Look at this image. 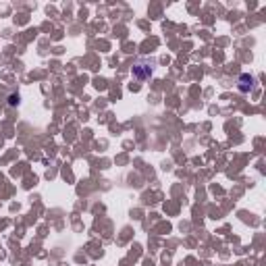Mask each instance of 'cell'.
I'll use <instances>...</instances> for the list:
<instances>
[{
    "label": "cell",
    "mask_w": 266,
    "mask_h": 266,
    "mask_svg": "<svg viewBox=\"0 0 266 266\" xmlns=\"http://www.w3.org/2000/svg\"><path fill=\"white\" fill-rule=\"evenodd\" d=\"M8 102H10V104H17V102H19V96H10Z\"/></svg>",
    "instance_id": "obj_3"
},
{
    "label": "cell",
    "mask_w": 266,
    "mask_h": 266,
    "mask_svg": "<svg viewBox=\"0 0 266 266\" xmlns=\"http://www.w3.org/2000/svg\"><path fill=\"white\" fill-rule=\"evenodd\" d=\"M154 73V63L150 61V63H137L133 65V77L135 79H140V82H146V79H150Z\"/></svg>",
    "instance_id": "obj_1"
},
{
    "label": "cell",
    "mask_w": 266,
    "mask_h": 266,
    "mask_svg": "<svg viewBox=\"0 0 266 266\" xmlns=\"http://www.w3.org/2000/svg\"><path fill=\"white\" fill-rule=\"evenodd\" d=\"M254 84H256V79H254L252 75H248V73H244V75H241L239 77V91H244V94H248V91L254 88Z\"/></svg>",
    "instance_id": "obj_2"
}]
</instances>
